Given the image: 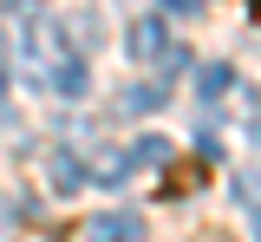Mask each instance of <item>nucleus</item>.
Returning a JSON list of instances; mask_svg holds the SVG:
<instances>
[{
    "label": "nucleus",
    "mask_w": 261,
    "mask_h": 242,
    "mask_svg": "<svg viewBox=\"0 0 261 242\" xmlns=\"http://www.w3.org/2000/svg\"><path fill=\"white\" fill-rule=\"evenodd\" d=\"M79 183H85V164H79L72 151H59V157H53V190H79Z\"/></svg>",
    "instance_id": "obj_3"
},
{
    "label": "nucleus",
    "mask_w": 261,
    "mask_h": 242,
    "mask_svg": "<svg viewBox=\"0 0 261 242\" xmlns=\"http://www.w3.org/2000/svg\"><path fill=\"white\" fill-rule=\"evenodd\" d=\"M157 99H163L157 85H137V92H124V105H130V111H150V105H157Z\"/></svg>",
    "instance_id": "obj_6"
},
{
    "label": "nucleus",
    "mask_w": 261,
    "mask_h": 242,
    "mask_svg": "<svg viewBox=\"0 0 261 242\" xmlns=\"http://www.w3.org/2000/svg\"><path fill=\"white\" fill-rule=\"evenodd\" d=\"M0 99H7V72H0Z\"/></svg>",
    "instance_id": "obj_9"
},
{
    "label": "nucleus",
    "mask_w": 261,
    "mask_h": 242,
    "mask_svg": "<svg viewBox=\"0 0 261 242\" xmlns=\"http://www.w3.org/2000/svg\"><path fill=\"white\" fill-rule=\"evenodd\" d=\"M163 13H183V20H196V13H202V0H163Z\"/></svg>",
    "instance_id": "obj_8"
},
{
    "label": "nucleus",
    "mask_w": 261,
    "mask_h": 242,
    "mask_svg": "<svg viewBox=\"0 0 261 242\" xmlns=\"http://www.w3.org/2000/svg\"><path fill=\"white\" fill-rule=\"evenodd\" d=\"M124 157H130V164H170V138H137Z\"/></svg>",
    "instance_id": "obj_4"
},
{
    "label": "nucleus",
    "mask_w": 261,
    "mask_h": 242,
    "mask_svg": "<svg viewBox=\"0 0 261 242\" xmlns=\"http://www.w3.org/2000/svg\"><path fill=\"white\" fill-rule=\"evenodd\" d=\"M130 59H137V66H163V53H170V46H163V20L157 13H144V20H137V27H130Z\"/></svg>",
    "instance_id": "obj_1"
},
{
    "label": "nucleus",
    "mask_w": 261,
    "mask_h": 242,
    "mask_svg": "<svg viewBox=\"0 0 261 242\" xmlns=\"http://www.w3.org/2000/svg\"><path fill=\"white\" fill-rule=\"evenodd\" d=\"M202 92H209V99H216V92H228V72H222V66H202Z\"/></svg>",
    "instance_id": "obj_7"
},
{
    "label": "nucleus",
    "mask_w": 261,
    "mask_h": 242,
    "mask_svg": "<svg viewBox=\"0 0 261 242\" xmlns=\"http://www.w3.org/2000/svg\"><path fill=\"white\" fill-rule=\"evenodd\" d=\"M92 177H98V183H124V177H130V157H124V151H105Z\"/></svg>",
    "instance_id": "obj_5"
},
{
    "label": "nucleus",
    "mask_w": 261,
    "mask_h": 242,
    "mask_svg": "<svg viewBox=\"0 0 261 242\" xmlns=\"http://www.w3.org/2000/svg\"><path fill=\"white\" fill-rule=\"evenodd\" d=\"M137 236H144V223L124 216V209H111V216H92V223H85V242H137Z\"/></svg>",
    "instance_id": "obj_2"
}]
</instances>
